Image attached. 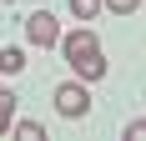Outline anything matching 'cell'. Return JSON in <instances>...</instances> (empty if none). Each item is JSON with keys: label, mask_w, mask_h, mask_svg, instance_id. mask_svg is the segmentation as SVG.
<instances>
[{"label": "cell", "mask_w": 146, "mask_h": 141, "mask_svg": "<svg viewBox=\"0 0 146 141\" xmlns=\"http://www.w3.org/2000/svg\"><path fill=\"white\" fill-rule=\"evenodd\" d=\"M60 56H66V66L76 70V81H101L106 76V51H101V35H96L91 25L60 35Z\"/></svg>", "instance_id": "6da1fadb"}, {"label": "cell", "mask_w": 146, "mask_h": 141, "mask_svg": "<svg viewBox=\"0 0 146 141\" xmlns=\"http://www.w3.org/2000/svg\"><path fill=\"white\" fill-rule=\"evenodd\" d=\"M56 111L66 116V121H81V116L91 111V91H86V81H60V86H56Z\"/></svg>", "instance_id": "7a4b0ae2"}, {"label": "cell", "mask_w": 146, "mask_h": 141, "mask_svg": "<svg viewBox=\"0 0 146 141\" xmlns=\"http://www.w3.org/2000/svg\"><path fill=\"white\" fill-rule=\"evenodd\" d=\"M25 35H30V45H60V20L50 10H35V15H25Z\"/></svg>", "instance_id": "3957f363"}, {"label": "cell", "mask_w": 146, "mask_h": 141, "mask_svg": "<svg viewBox=\"0 0 146 141\" xmlns=\"http://www.w3.org/2000/svg\"><path fill=\"white\" fill-rule=\"evenodd\" d=\"M20 70H25V56L15 45H0V76H20Z\"/></svg>", "instance_id": "277c9868"}, {"label": "cell", "mask_w": 146, "mask_h": 141, "mask_svg": "<svg viewBox=\"0 0 146 141\" xmlns=\"http://www.w3.org/2000/svg\"><path fill=\"white\" fill-rule=\"evenodd\" d=\"M15 106H20V101H15L10 91H0V136H10V121H15Z\"/></svg>", "instance_id": "5b68a950"}, {"label": "cell", "mask_w": 146, "mask_h": 141, "mask_svg": "<svg viewBox=\"0 0 146 141\" xmlns=\"http://www.w3.org/2000/svg\"><path fill=\"white\" fill-rule=\"evenodd\" d=\"M71 15L76 20H96L101 15V0H71Z\"/></svg>", "instance_id": "8992f818"}, {"label": "cell", "mask_w": 146, "mask_h": 141, "mask_svg": "<svg viewBox=\"0 0 146 141\" xmlns=\"http://www.w3.org/2000/svg\"><path fill=\"white\" fill-rule=\"evenodd\" d=\"M10 136H20V141H40L45 131L35 126V121H10Z\"/></svg>", "instance_id": "52a82bcc"}, {"label": "cell", "mask_w": 146, "mask_h": 141, "mask_svg": "<svg viewBox=\"0 0 146 141\" xmlns=\"http://www.w3.org/2000/svg\"><path fill=\"white\" fill-rule=\"evenodd\" d=\"M101 5H106V10H116V15H131L141 0H101Z\"/></svg>", "instance_id": "ba28073f"}, {"label": "cell", "mask_w": 146, "mask_h": 141, "mask_svg": "<svg viewBox=\"0 0 146 141\" xmlns=\"http://www.w3.org/2000/svg\"><path fill=\"white\" fill-rule=\"evenodd\" d=\"M126 141H146V121H131L126 126Z\"/></svg>", "instance_id": "9c48e42d"}, {"label": "cell", "mask_w": 146, "mask_h": 141, "mask_svg": "<svg viewBox=\"0 0 146 141\" xmlns=\"http://www.w3.org/2000/svg\"><path fill=\"white\" fill-rule=\"evenodd\" d=\"M10 5H15V0H10Z\"/></svg>", "instance_id": "30bf717a"}]
</instances>
